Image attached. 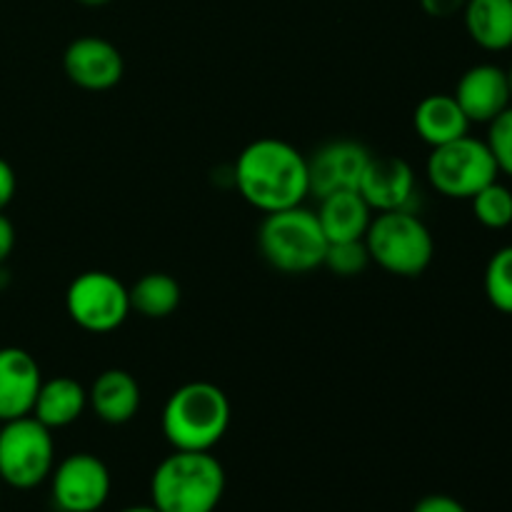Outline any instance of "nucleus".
I'll list each match as a JSON object with an SVG mask.
<instances>
[{
  "label": "nucleus",
  "instance_id": "f257e3e1",
  "mask_svg": "<svg viewBox=\"0 0 512 512\" xmlns=\"http://www.w3.org/2000/svg\"><path fill=\"white\" fill-rule=\"evenodd\" d=\"M233 183L248 205L260 213L303 205L310 195L308 158L280 138H258L240 150Z\"/></svg>",
  "mask_w": 512,
  "mask_h": 512
},
{
  "label": "nucleus",
  "instance_id": "f03ea898",
  "mask_svg": "<svg viewBox=\"0 0 512 512\" xmlns=\"http://www.w3.org/2000/svg\"><path fill=\"white\" fill-rule=\"evenodd\" d=\"M223 493V465L198 450H173L150 478V500L160 512H215Z\"/></svg>",
  "mask_w": 512,
  "mask_h": 512
},
{
  "label": "nucleus",
  "instance_id": "7ed1b4c3",
  "mask_svg": "<svg viewBox=\"0 0 512 512\" xmlns=\"http://www.w3.org/2000/svg\"><path fill=\"white\" fill-rule=\"evenodd\" d=\"M160 425L173 450L210 453L230 428V400L215 383L193 380L170 393Z\"/></svg>",
  "mask_w": 512,
  "mask_h": 512
},
{
  "label": "nucleus",
  "instance_id": "20e7f679",
  "mask_svg": "<svg viewBox=\"0 0 512 512\" xmlns=\"http://www.w3.org/2000/svg\"><path fill=\"white\" fill-rule=\"evenodd\" d=\"M260 255L270 268L285 275H305L323 268L328 238L315 210L305 205L268 213L258 228Z\"/></svg>",
  "mask_w": 512,
  "mask_h": 512
},
{
  "label": "nucleus",
  "instance_id": "39448f33",
  "mask_svg": "<svg viewBox=\"0 0 512 512\" xmlns=\"http://www.w3.org/2000/svg\"><path fill=\"white\" fill-rule=\"evenodd\" d=\"M370 260L398 278H420L435 258V240L415 210L373 215L365 233Z\"/></svg>",
  "mask_w": 512,
  "mask_h": 512
},
{
  "label": "nucleus",
  "instance_id": "423d86ee",
  "mask_svg": "<svg viewBox=\"0 0 512 512\" xmlns=\"http://www.w3.org/2000/svg\"><path fill=\"white\" fill-rule=\"evenodd\" d=\"M55 468L53 430L33 415L0 425V483L15 490H33Z\"/></svg>",
  "mask_w": 512,
  "mask_h": 512
},
{
  "label": "nucleus",
  "instance_id": "0eeeda50",
  "mask_svg": "<svg viewBox=\"0 0 512 512\" xmlns=\"http://www.w3.org/2000/svg\"><path fill=\"white\" fill-rule=\"evenodd\" d=\"M425 173L440 195L453 200H470L485 185L498 180L500 170L485 140L463 135L453 143L433 148Z\"/></svg>",
  "mask_w": 512,
  "mask_h": 512
},
{
  "label": "nucleus",
  "instance_id": "6e6552de",
  "mask_svg": "<svg viewBox=\"0 0 512 512\" xmlns=\"http://www.w3.org/2000/svg\"><path fill=\"white\" fill-rule=\"evenodd\" d=\"M65 310L85 333H113L128 320L130 293L113 273L88 270L68 285Z\"/></svg>",
  "mask_w": 512,
  "mask_h": 512
},
{
  "label": "nucleus",
  "instance_id": "1a4fd4ad",
  "mask_svg": "<svg viewBox=\"0 0 512 512\" xmlns=\"http://www.w3.org/2000/svg\"><path fill=\"white\" fill-rule=\"evenodd\" d=\"M110 470L98 455L73 453L50 473L53 503L63 512H95L110 498Z\"/></svg>",
  "mask_w": 512,
  "mask_h": 512
},
{
  "label": "nucleus",
  "instance_id": "9d476101",
  "mask_svg": "<svg viewBox=\"0 0 512 512\" xmlns=\"http://www.w3.org/2000/svg\"><path fill=\"white\" fill-rule=\"evenodd\" d=\"M370 158L373 153L360 140L338 138L320 145L308 158L310 195L320 200L340 190H358Z\"/></svg>",
  "mask_w": 512,
  "mask_h": 512
},
{
  "label": "nucleus",
  "instance_id": "9b49d317",
  "mask_svg": "<svg viewBox=\"0 0 512 512\" xmlns=\"http://www.w3.org/2000/svg\"><path fill=\"white\" fill-rule=\"evenodd\" d=\"M63 70L73 85L93 93L115 88L123 80L125 63L120 50L98 35L75 38L63 53Z\"/></svg>",
  "mask_w": 512,
  "mask_h": 512
},
{
  "label": "nucleus",
  "instance_id": "f8f14e48",
  "mask_svg": "<svg viewBox=\"0 0 512 512\" xmlns=\"http://www.w3.org/2000/svg\"><path fill=\"white\" fill-rule=\"evenodd\" d=\"M358 193L373 208V213L413 210L418 195L415 170L398 155H373L360 178Z\"/></svg>",
  "mask_w": 512,
  "mask_h": 512
},
{
  "label": "nucleus",
  "instance_id": "ddd939ff",
  "mask_svg": "<svg viewBox=\"0 0 512 512\" xmlns=\"http://www.w3.org/2000/svg\"><path fill=\"white\" fill-rule=\"evenodd\" d=\"M453 95L470 123H490L512 105L508 73L493 63H480L465 70Z\"/></svg>",
  "mask_w": 512,
  "mask_h": 512
},
{
  "label": "nucleus",
  "instance_id": "4468645a",
  "mask_svg": "<svg viewBox=\"0 0 512 512\" xmlns=\"http://www.w3.org/2000/svg\"><path fill=\"white\" fill-rule=\"evenodd\" d=\"M40 385V365L28 350L0 348V423L33 413Z\"/></svg>",
  "mask_w": 512,
  "mask_h": 512
},
{
  "label": "nucleus",
  "instance_id": "2eb2a0df",
  "mask_svg": "<svg viewBox=\"0 0 512 512\" xmlns=\"http://www.w3.org/2000/svg\"><path fill=\"white\" fill-rule=\"evenodd\" d=\"M140 385L128 370H103L88 390V408L108 425H125L140 410Z\"/></svg>",
  "mask_w": 512,
  "mask_h": 512
},
{
  "label": "nucleus",
  "instance_id": "dca6fc26",
  "mask_svg": "<svg viewBox=\"0 0 512 512\" xmlns=\"http://www.w3.org/2000/svg\"><path fill=\"white\" fill-rule=\"evenodd\" d=\"M318 223L323 228L328 243L340 240H363L373 223V208L365 203L358 190H340L320 198V208L315 210Z\"/></svg>",
  "mask_w": 512,
  "mask_h": 512
},
{
  "label": "nucleus",
  "instance_id": "f3484780",
  "mask_svg": "<svg viewBox=\"0 0 512 512\" xmlns=\"http://www.w3.org/2000/svg\"><path fill=\"white\" fill-rule=\"evenodd\" d=\"M413 125L418 138L430 148L453 143V140L468 135L470 130L468 115L463 113L455 95L445 93H435L420 100L413 113Z\"/></svg>",
  "mask_w": 512,
  "mask_h": 512
},
{
  "label": "nucleus",
  "instance_id": "a211bd4d",
  "mask_svg": "<svg viewBox=\"0 0 512 512\" xmlns=\"http://www.w3.org/2000/svg\"><path fill=\"white\" fill-rule=\"evenodd\" d=\"M85 408H88V390L78 380L60 375V378L43 380L30 415L45 428L60 430L73 425L85 413Z\"/></svg>",
  "mask_w": 512,
  "mask_h": 512
},
{
  "label": "nucleus",
  "instance_id": "6ab92c4d",
  "mask_svg": "<svg viewBox=\"0 0 512 512\" xmlns=\"http://www.w3.org/2000/svg\"><path fill=\"white\" fill-rule=\"evenodd\" d=\"M463 20L473 43L483 50L503 53L512 48V0H468Z\"/></svg>",
  "mask_w": 512,
  "mask_h": 512
},
{
  "label": "nucleus",
  "instance_id": "aec40b11",
  "mask_svg": "<svg viewBox=\"0 0 512 512\" xmlns=\"http://www.w3.org/2000/svg\"><path fill=\"white\" fill-rule=\"evenodd\" d=\"M130 310L148 320L170 318L180 308V285L173 275L168 273H148L128 288Z\"/></svg>",
  "mask_w": 512,
  "mask_h": 512
},
{
  "label": "nucleus",
  "instance_id": "412c9836",
  "mask_svg": "<svg viewBox=\"0 0 512 512\" xmlns=\"http://www.w3.org/2000/svg\"><path fill=\"white\" fill-rule=\"evenodd\" d=\"M470 203H473L475 220L483 228L505 230L512 225V190L508 185L493 180L480 193H475Z\"/></svg>",
  "mask_w": 512,
  "mask_h": 512
},
{
  "label": "nucleus",
  "instance_id": "4be33fe9",
  "mask_svg": "<svg viewBox=\"0 0 512 512\" xmlns=\"http://www.w3.org/2000/svg\"><path fill=\"white\" fill-rule=\"evenodd\" d=\"M485 295L498 313L512 315V245L495 250L485 265Z\"/></svg>",
  "mask_w": 512,
  "mask_h": 512
},
{
  "label": "nucleus",
  "instance_id": "5701e85b",
  "mask_svg": "<svg viewBox=\"0 0 512 512\" xmlns=\"http://www.w3.org/2000/svg\"><path fill=\"white\" fill-rule=\"evenodd\" d=\"M370 265L368 245L363 240H340V243H328L325 250L323 268L335 273L338 278H355V275L365 273Z\"/></svg>",
  "mask_w": 512,
  "mask_h": 512
},
{
  "label": "nucleus",
  "instance_id": "b1692460",
  "mask_svg": "<svg viewBox=\"0 0 512 512\" xmlns=\"http://www.w3.org/2000/svg\"><path fill=\"white\" fill-rule=\"evenodd\" d=\"M485 143H488L500 173L512 178V105H508L498 118L490 120Z\"/></svg>",
  "mask_w": 512,
  "mask_h": 512
},
{
  "label": "nucleus",
  "instance_id": "393cba45",
  "mask_svg": "<svg viewBox=\"0 0 512 512\" xmlns=\"http://www.w3.org/2000/svg\"><path fill=\"white\" fill-rule=\"evenodd\" d=\"M413 512H468L460 500L450 498V495H428V498L418 500Z\"/></svg>",
  "mask_w": 512,
  "mask_h": 512
},
{
  "label": "nucleus",
  "instance_id": "a878e982",
  "mask_svg": "<svg viewBox=\"0 0 512 512\" xmlns=\"http://www.w3.org/2000/svg\"><path fill=\"white\" fill-rule=\"evenodd\" d=\"M465 3H468V0H420L425 13H428L430 18H440V20L463 13Z\"/></svg>",
  "mask_w": 512,
  "mask_h": 512
},
{
  "label": "nucleus",
  "instance_id": "bb28decb",
  "mask_svg": "<svg viewBox=\"0 0 512 512\" xmlns=\"http://www.w3.org/2000/svg\"><path fill=\"white\" fill-rule=\"evenodd\" d=\"M15 188H18L15 170L10 168L8 160L0 158V213H3V208H8L10 200L15 198Z\"/></svg>",
  "mask_w": 512,
  "mask_h": 512
},
{
  "label": "nucleus",
  "instance_id": "cd10ccee",
  "mask_svg": "<svg viewBox=\"0 0 512 512\" xmlns=\"http://www.w3.org/2000/svg\"><path fill=\"white\" fill-rule=\"evenodd\" d=\"M15 248V228L3 213H0V265L10 258Z\"/></svg>",
  "mask_w": 512,
  "mask_h": 512
},
{
  "label": "nucleus",
  "instance_id": "c85d7f7f",
  "mask_svg": "<svg viewBox=\"0 0 512 512\" xmlns=\"http://www.w3.org/2000/svg\"><path fill=\"white\" fill-rule=\"evenodd\" d=\"M120 512H160V510L155 508L153 503H150V505H133V508H125V510H120Z\"/></svg>",
  "mask_w": 512,
  "mask_h": 512
},
{
  "label": "nucleus",
  "instance_id": "c756f323",
  "mask_svg": "<svg viewBox=\"0 0 512 512\" xmlns=\"http://www.w3.org/2000/svg\"><path fill=\"white\" fill-rule=\"evenodd\" d=\"M80 5H88V8H100V5H108L110 0H78Z\"/></svg>",
  "mask_w": 512,
  "mask_h": 512
},
{
  "label": "nucleus",
  "instance_id": "7c9ffc66",
  "mask_svg": "<svg viewBox=\"0 0 512 512\" xmlns=\"http://www.w3.org/2000/svg\"><path fill=\"white\" fill-rule=\"evenodd\" d=\"M505 73H508V88H510V100H512V65L510 70H505Z\"/></svg>",
  "mask_w": 512,
  "mask_h": 512
},
{
  "label": "nucleus",
  "instance_id": "2f4dec72",
  "mask_svg": "<svg viewBox=\"0 0 512 512\" xmlns=\"http://www.w3.org/2000/svg\"><path fill=\"white\" fill-rule=\"evenodd\" d=\"M0 425H3V423H0Z\"/></svg>",
  "mask_w": 512,
  "mask_h": 512
}]
</instances>
